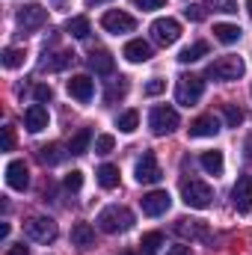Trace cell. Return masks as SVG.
<instances>
[{
    "label": "cell",
    "mask_w": 252,
    "mask_h": 255,
    "mask_svg": "<svg viewBox=\"0 0 252 255\" xmlns=\"http://www.w3.org/2000/svg\"><path fill=\"white\" fill-rule=\"evenodd\" d=\"M45 21H48V9L39 6V3H30L24 9H18V27L21 30H39Z\"/></svg>",
    "instance_id": "obj_11"
},
{
    "label": "cell",
    "mask_w": 252,
    "mask_h": 255,
    "mask_svg": "<svg viewBox=\"0 0 252 255\" xmlns=\"http://www.w3.org/2000/svg\"><path fill=\"white\" fill-rule=\"evenodd\" d=\"M208 6H211L214 12H226V15L238 12V0H208Z\"/></svg>",
    "instance_id": "obj_34"
},
{
    "label": "cell",
    "mask_w": 252,
    "mask_h": 255,
    "mask_svg": "<svg viewBox=\"0 0 252 255\" xmlns=\"http://www.w3.org/2000/svg\"><path fill=\"white\" fill-rule=\"evenodd\" d=\"M98 229L107 232V235H122L133 226V214L127 211L125 205H107L101 214H98Z\"/></svg>",
    "instance_id": "obj_1"
},
{
    "label": "cell",
    "mask_w": 252,
    "mask_h": 255,
    "mask_svg": "<svg viewBox=\"0 0 252 255\" xmlns=\"http://www.w3.org/2000/svg\"><path fill=\"white\" fill-rule=\"evenodd\" d=\"M166 255H190V247H184V244H181V247H172Z\"/></svg>",
    "instance_id": "obj_43"
},
{
    "label": "cell",
    "mask_w": 252,
    "mask_h": 255,
    "mask_svg": "<svg viewBox=\"0 0 252 255\" xmlns=\"http://www.w3.org/2000/svg\"><path fill=\"white\" fill-rule=\"evenodd\" d=\"M24 57H27L24 48H6L0 63H3V68H18V65H24Z\"/></svg>",
    "instance_id": "obj_29"
},
{
    "label": "cell",
    "mask_w": 252,
    "mask_h": 255,
    "mask_svg": "<svg viewBox=\"0 0 252 255\" xmlns=\"http://www.w3.org/2000/svg\"><path fill=\"white\" fill-rule=\"evenodd\" d=\"M33 95H36V101H39V104H42V101H51V98H54L51 86H45V83H42V86H36V92H33Z\"/></svg>",
    "instance_id": "obj_39"
},
{
    "label": "cell",
    "mask_w": 252,
    "mask_h": 255,
    "mask_svg": "<svg viewBox=\"0 0 252 255\" xmlns=\"http://www.w3.org/2000/svg\"><path fill=\"white\" fill-rule=\"evenodd\" d=\"M223 116H226V125H229V128H238L241 122H244V110H241V107H235V104H226Z\"/></svg>",
    "instance_id": "obj_31"
},
{
    "label": "cell",
    "mask_w": 252,
    "mask_h": 255,
    "mask_svg": "<svg viewBox=\"0 0 252 255\" xmlns=\"http://www.w3.org/2000/svg\"><path fill=\"white\" fill-rule=\"evenodd\" d=\"M95 3H107V0H89V6H95Z\"/></svg>",
    "instance_id": "obj_45"
},
{
    "label": "cell",
    "mask_w": 252,
    "mask_h": 255,
    "mask_svg": "<svg viewBox=\"0 0 252 255\" xmlns=\"http://www.w3.org/2000/svg\"><path fill=\"white\" fill-rule=\"evenodd\" d=\"M12 148H15V130L3 128V151H12Z\"/></svg>",
    "instance_id": "obj_40"
},
{
    "label": "cell",
    "mask_w": 252,
    "mask_h": 255,
    "mask_svg": "<svg viewBox=\"0 0 252 255\" xmlns=\"http://www.w3.org/2000/svg\"><path fill=\"white\" fill-rule=\"evenodd\" d=\"M71 57H74V54H57V60H45L42 68H65V65L71 63Z\"/></svg>",
    "instance_id": "obj_36"
},
{
    "label": "cell",
    "mask_w": 252,
    "mask_h": 255,
    "mask_svg": "<svg viewBox=\"0 0 252 255\" xmlns=\"http://www.w3.org/2000/svg\"><path fill=\"white\" fill-rule=\"evenodd\" d=\"M163 89H166V80H160V77H151L145 83V95H160Z\"/></svg>",
    "instance_id": "obj_37"
},
{
    "label": "cell",
    "mask_w": 252,
    "mask_h": 255,
    "mask_svg": "<svg viewBox=\"0 0 252 255\" xmlns=\"http://www.w3.org/2000/svg\"><path fill=\"white\" fill-rule=\"evenodd\" d=\"M6 184L12 190H27L30 187V172H27L24 160H9V166H6Z\"/></svg>",
    "instance_id": "obj_14"
},
{
    "label": "cell",
    "mask_w": 252,
    "mask_h": 255,
    "mask_svg": "<svg viewBox=\"0 0 252 255\" xmlns=\"http://www.w3.org/2000/svg\"><path fill=\"white\" fill-rule=\"evenodd\" d=\"M6 255H30V247H24V244H15V247H9V253Z\"/></svg>",
    "instance_id": "obj_42"
},
{
    "label": "cell",
    "mask_w": 252,
    "mask_h": 255,
    "mask_svg": "<svg viewBox=\"0 0 252 255\" xmlns=\"http://www.w3.org/2000/svg\"><path fill=\"white\" fill-rule=\"evenodd\" d=\"M86 63H89V68H92L95 74H113V68H116L113 57H110V51H92Z\"/></svg>",
    "instance_id": "obj_20"
},
{
    "label": "cell",
    "mask_w": 252,
    "mask_h": 255,
    "mask_svg": "<svg viewBox=\"0 0 252 255\" xmlns=\"http://www.w3.org/2000/svg\"><path fill=\"white\" fill-rule=\"evenodd\" d=\"M101 27H104L107 33L122 36V33H133V30H136V18L127 15V12H122V9H110V12H104Z\"/></svg>",
    "instance_id": "obj_8"
},
{
    "label": "cell",
    "mask_w": 252,
    "mask_h": 255,
    "mask_svg": "<svg viewBox=\"0 0 252 255\" xmlns=\"http://www.w3.org/2000/svg\"><path fill=\"white\" fill-rule=\"evenodd\" d=\"M199 163H202V169H205L208 175H223V169H226V160H223V151H202V157H199Z\"/></svg>",
    "instance_id": "obj_21"
},
{
    "label": "cell",
    "mask_w": 252,
    "mask_h": 255,
    "mask_svg": "<svg viewBox=\"0 0 252 255\" xmlns=\"http://www.w3.org/2000/svg\"><path fill=\"white\" fill-rule=\"evenodd\" d=\"M113 145H116L113 133H101V136L95 139V154H110V151H113Z\"/></svg>",
    "instance_id": "obj_32"
},
{
    "label": "cell",
    "mask_w": 252,
    "mask_h": 255,
    "mask_svg": "<svg viewBox=\"0 0 252 255\" xmlns=\"http://www.w3.org/2000/svg\"><path fill=\"white\" fill-rule=\"evenodd\" d=\"M175 232L181 238H190V241H208V229L199 220H178L175 223Z\"/></svg>",
    "instance_id": "obj_19"
},
{
    "label": "cell",
    "mask_w": 252,
    "mask_h": 255,
    "mask_svg": "<svg viewBox=\"0 0 252 255\" xmlns=\"http://www.w3.org/2000/svg\"><path fill=\"white\" fill-rule=\"evenodd\" d=\"M202 92H205V80L196 77V74H181L178 83H175V101L181 107H193L202 98Z\"/></svg>",
    "instance_id": "obj_4"
},
{
    "label": "cell",
    "mask_w": 252,
    "mask_h": 255,
    "mask_svg": "<svg viewBox=\"0 0 252 255\" xmlns=\"http://www.w3.org/2000/svg\"><path fill=\"white\" fill-rule=\"evenodd\" d=\"M24 122H27V130H30V133H39V130L48 128V110H45L42 104H33V107H27Z\"/></svg>",
    "instance_id": "obj_17"
},
{
    "label": "cell",
    "mask_w": 252,
    "mask_h": 255,
    "mask_svg": "<svg viewBox=\"0 0 252 255\" xmlns=\"http://www.w3.org/2000/svg\"><path fill=\"white\" fill-rule=\"evenodd\" d=\"M6 238H9V223L0 226V241H6Z\"/></svg>",
    "instance_id": "obj_44"
},
{
    "label": "cell",
    "mask_w": 252,
    "mask_h": 255,
    "mask_svg": "<svg viewBox=\"0 0 252 255\" xmlns=\"http://www.w3.org/2000/svg\"><path fill=\"white\" fill-rule=\"evenodd\" d=\"M139 205H142V214H145V217H160V214L169 211L172 196H169L166 190H151V193H145V196L139 199Z\"/></svg>",
    "instance_id": "obj_10"
},
{
    "label": "cell",
    "mask_w": 252,
    "mask_h": 255,
    "mask_svg": "<svg viewBox=\"0 0 252 255\" xmlns=\"http://www.w3.org/2000/svg\"><path fill=\"white\" fill-rule=\"evenodd\" d=\"M65 30H68L74 39H86V36L92 33V24H89V18H83V15H80V18H71V21L65 24Z\"/></svg>",
    "instance_id": "obj_26"
},
{
    "label": "cell",
    "mask_w": 252,
    "mask_h": 255,
    "mask_svg": "<svg viewBox=\"0 0 252 255\" xmlns=\"http://www.w3.org/2000/svg\"><path fill=\"white\" fill-rule=\"evenodd\" d=\"M136 125H139V113H136V110H127V113H122V116L116 119V128H119L122 133H133Z\"/></svg>",
    "instance_id": "obj_30"
},
{
    "label": "cell",
    "mask_w": 252,
    "mask_h": 255,
    "mask_svg": "<svg viewBox=\"0 0 252 255\" xmlns=\"http://www.w3.org/2000/svg\"><path fill=\"white\" fill-rule=\"evenodd\" d=\"M208 54V45L205 42H193V45H187L181 54H178V63H196V60H202Z\"/></svg>",
    "instance_id": "obj_27"
},
{
    "label": "cell",
    "mask_w": 252,
    "mask_h": 255,
    "mask_svg": "<svg viewBox=\"0 0 252 255\" xmlns=\"http://www.w3.org/2000/svg\"><path fill=\"white\" fill-rule=\"evenodd\" d=\"M89 142H92V130H89V128H80V130L71 136V142H68V151H71V154H86Z\"/></svg>",
    "instance_id": "obj_24"
},
{
    "label": "cell",
    "mask_w": 252,
    "mask_h": 255,
    "mask_svg": "<svg viewBox=\"0 0 252 255\" xmlns=\"http://www.w3.org/2000/svg\"><path fill=\"white\" fill-rule=\"evenodd\" d=\"M241 27L238 24H214V39L217 42H223V45H235L238 39H241Z\"/></svg>",
    "instance_id": "obj_22"
},
{
    "label": "cell",
    "mask_w": 252,
    "mask_h": 255,
    "mask_svg": "<svg viewBox=\"0 0 252 255\" xmlns=\"http://www.w3.org/2000/svg\"><path fill=\"white\" fill-rule=\"evenodd\" d=\"M184 15H187L190 21H202V18H205L202 6H187V9H184Z\"/></svg>",
    "instance_id": "obj_41"
},
{
    "label": "cell",
    "mask_w": 252,
    "mask_h": 255,
    "mask_svg": "<svg viewBox=\"0 0 252 255\" xmlns=\"http://www.w3.org/2000/svg\"><path fill=\"white\" fill-rule=\"evenodd\" d=\"M24 235L33 244H54L57 235H60V229H57V223L51 217H33V220L24 223Z\"/></svg>",
    "instance_id": "obj_3"
},
{
    "label": "cell",
    "mask_w": 252,
    "mask_h": 255,
    "mask_svg": "<svg viewBox=\"0 0 252 255\" xmlns=\"http://www.w3.org/2000/svg\"><path fill=\"white\" fill-rule=\"evenodd\" d=\"M139 247H142V253L145 255H154L160 247H163V235H160V232H148V235H142Z\"/></svg>",
    "instance_id": "obj_28"
},
{
    "label": "cell",
    "mask_w": 252,
    "mask_h": 255,
    "mask_svg": "<svg viewBox=\"0 0 252 255\" xmlns=\"http://www.w3.org/2000/svg\"><path fill=\"white\" fill-rule=\"evenodd\" d=\"M122 54H125L127 63H148V60H151V45L142 42V39H130Z\"/></svg>",
    "instance_id": "obj_16"
},
{
    "label": "cell",
    "mask_w": 252,
    "mask_h": 255,
    "mask_svg": "<svg viewBox=\"0 0 252 255\" xmlns=\"http://www.w3.org/2000/svg\"><path fill=\"white\" fill-rule=\"evenodd\" d=\"M247 9H250V15H252V0H247Z\"/></svg>",
    "instance_id": "obj_46"
},
{
    "label": "cell",
    "mask_w": 252,
    "mask_h": 255,
    "mask_svg": "<svg viewBox=\"0 0 252 255\" xmlns=\"http://www.w3.org/2000/svg\"><path fill=\"white\" fill-rule=\"evenodd\" d=\"M244 71H247V63H244L241 57L226 54V57H220V60H214V63L208 65L205 74H208L211 80H226V83H232V80H241Z\"/></svg>",
    "instance_id": "obj_2"
},
{
    "label": "cell",
    "mask_w": 252,
    "mask_h": 255,
    "mask_svg": "<svg viewBox=\"0 0 252 255\" xmlns=\"http://www.w3.org/2000/svg\"><path fill=\"white\" fill-rule=\"evenodd\" d=\"M98 184L104 187V190H116L119 187V166H113V163H104V166H98Z\"/></svg>",
    "instance_id": "obj_23"
},
{
    "label": "cell",
    "mask_w": 252,
    "mask_h": 255,
    "mask_svg": "<svg viewBox=\"0 0 252 255\" xmlns=\"http://www.w3.org/2000/svg\"><path fill=\"white\" fill-rule=\"evenodd\" d=\"M125 92H127V83L122 80V77H119V83H113V86L107 89V95H104V101H107V104H113L116 98H125Z\"/></svg>",
    "instance_id": "obj_33"
},
{
    "label": "cell",
    "mask_w": 252,
    "mask_h": 255,
    "mask_svg": "<svg viewBox=\"0 0 252 255\" xmlns=\"http://www.w3.org/2000/svg\"><path fill=\"white\" fill-rule=\"evenodd\" d=\"M142 12H151V9H163L166 6V0H133Z\"/></svg>",
    "instance_id": "obj_38"
},
{
    "label": "cell",
    "mask_w": 252,
    "mask_h": 255,
    "mask_svg": "<svg viewBox=\"0 0 252 255\" xmlns=\"http://www.w3.org/2000/svg\"><path fill=\"white\" fill-rule=\"evenodd\" d=\"M68 95H71V98H77L80 104L92 101V95H95V80H92V77H86V74H74V77L68 80Z\"/></svg>",
    "instance_id": "obj_13"
},
{
    "label": "cell",
    "mask_w": 252,
    "mask_h": 255,
    "mask_svg": "<svg viewBox=\"0 0 252 255\" xmlns=\"http://www.w3.org/2000/svg\"><path fill=\"white\" fill-rule=\"evenodd\" d=\"M71 244L80 247V250H89L95 244V229L89 223H74L71 226Z\"/></svg>",
    "instance_id": "obj_18"
},
{
    "label": "cell",
    "mask_w": 252,
    "mask_h": 255,
    "mask_svg": "<svg viewBox=\"0 0 252 255\" xmlns=\"http://www.w3.org/2000/svg\"><path fill=\"white\" fill-rule=\"evenodd\" d=\"M39 157H42L45 166H57V163L65 157V151L57 145V142H51V145H42V148H39Z\"/></svg>",
    "instance_id": "obj_25"
},
{
    "label": "cell",
    "mask_w": 252,
    "mask_h": 255,
    "mask_svg": "<svg viewBox=\"0 0 252 255\" xmlns=\"http://www.w3.org/2000/svg\"><path fill=\"white\" fill-rule=\"evenodd\" d=\"M80 184H83V172H77V169H74V172H68V175H65V190L77 193V190H80Z\"/></svg>",
    "instance_id": "obj_35"
},
{
    "label": "cell",
    "mask_w": 252,
    "mask_h": 255,
    "mask_svg": "<svg viewBox=\"0 0 252 255\" xmlns=\"http://www.w3.org/2000/svg\"><path fill=\"white\" fill-rule=\"evenodd\" d=\"M190 136H196V139H202V136H217L220 133V122H217V116H199V119H193L190 122Z\"/></svg>",
    "instance_id": "obj_15"
},
{
    "label": "cell",
    "mask_w": 252,
    "mask_h": 255,
    "mask_svg": "<svg viewBox=\"0 0 252 255\" xmlns=\"http://www.w3.org/2000/svg\"><path fill=\"white\" fill-rule=\"evenodd\" d=\"M160 178H163V172H160L154 151H142V157L136 160V181L139 184H157Z\"/></svg>",
    "instance_id": "obj_9"
},
{
    "label": "cell",
    "mask_w": 252,
    "mask_h": 255,
    "mask_svg": "<svg viewBox=\"0 0 252 255\" xmlns=\"http://www.w3.org/2000/svg\"><path fill=\"white\" fill-rule=\"evenodd\" d=\"M232 202L241 214H250L252 211V175H241L235 190H232Z\"/></svg>",
    "instance_id": "obj_12"
},
{
    "label": "cell",
    "mask_w": 252,
    "mask_h": 255,
    "mask_svg": "<svg viewBox=\"0 0 252 255\" xmlns=\"http://www.w3.org/2000/svg\"><path fill=\"white\" fill-rule=\"evenodd\" d=\"M178 125H181V119H178V113H175L172 107H154V110L148 113V128H151V133H157V136L172 133Z\"/></svg>",
    "instance_id": "obj_6"
},
{
    "label": "cell",
    "mask_w": 252,
    "mask_h": 255,
    "mask_svg": "<svg viewBox=\"0 0 252 255\" xmlns=\"http://www.w3.org/2000/svg\"><path fill=\"white\" fill-rule=\"evenodd\" d=\"M181 199H184V205H187V208L202 211V208H208V205H211L214 190H211L205 181H196V178H190V181H184V184H181Z\"/></svg>",
    "instance_id": "obj_5"
},
{
    "label": "cell",
    "mask_w": 252,
    "mask_h": 255,
    "mask_svg": "<svg viewBox=\"0 0 252 255\" xmlns=\"http://www.w3.org/2000/svg\"><path fill=\"white\" fill-rule=\"evenodd\" d=\"M151 39H154L157 45L169 48V45H175V42L181 39V24H178L175 18H157V21L151 24Z\"/></svg>",
    "instance_id": "obj_7"
}]
</instances>
